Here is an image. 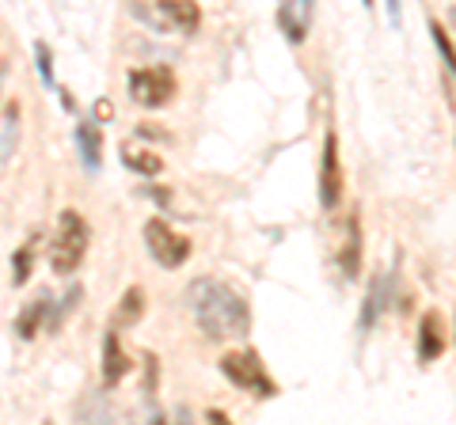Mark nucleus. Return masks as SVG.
Instances as JSON below:
<instances>
[{"mask_svg": "<svg viewBox=\"0 0 456 425\" xmlns=\"http://www.w3.org/2000/svg\"><path fill=\"white\" fill-rule=\"evenodd\" d=\"M187 308L198 323V331L213 342L251 334V308L248 296L221 277H198L187 285Z\"/></svg>", "mask_w": 456, "mask_h": 425, "instance_id": "obj_1", "label": "nucleus"}, {"mask_svg": "<svg viewBox=\"0 0 456 425\" xmlns=\"http://www.w3.org/2000/svg\"><path fill=\"white\" fill-rule=\"evenodd\" d=\"M88 244H92L88 221H84L77 209H61V217H57V232L50 239V266H53V274L69 277L73 270H80L84 254H88Z\"/></svg>", "mask_w": 456, "mask_h": 425, "instance_id": "obj_2", "label": "nucleus"}, {"mask_svg": "<svg viewBox=\"0 0 456 425\" xmlns=\"http://www.w3.org/2000/svg\"><path fill=\"white\" fill-rule=\"evenodd\" d=\"M221 373L228 376V384H236L240 391H251V395H263V399H274L278 384L266 376V365L255 349H232L221 357Z\"/></svg>", "mask_w": 456, "mask_h": 425, "instance_id": "obj_3", "label": "nucleus"}, {"mask_svg": "<svg viewBox=\"0 0 456 425\" xmlns=\"http://www.w3.org/2000/svg\"><path fill=\"white\" fill-rule=\"evenodd\" d=\"M126 88H130V99L137 107L145 110H160L167 107L171 99H175V73L164 65H152V68H134L130 76H126Z\"/></svg>", "mask_w": 456, "mask_h": 425, "instance_id": "obj_4", "label": "nucleus"}, {"mask_svg": "<svg viewBox=\"0 0 456 425\" xmlns=\"http://www.w3.org/2000/svg\"><path fill=\"white\" fill-rule=\"evenodd\" d=\"M145 247L164 270H179V266L191 259V239L171 229L164 217L145 221Z\"/></svg>", "mask_w": 456, "mask_h": 425, "instance_id": "obj_5", "label": "nucleus"}, {"mask_svg": "<svg viewBox=\"0 0 456 425\" xmlns=\"http://www.w3.org/2000/svg\"><path fill=\"white\" fill-rule=\"evenodd\" d=\"M137 16H145L152 23V31H179V35H194L202 27V8L194 0H156L152 8H137Z\"/></svg>", "mask_w": 456, "mask_h": 425, "instance_id": "obj_6", "label": "nucleus"}, {"mask_svg": "<svg viewBox=\"0 0 456 425\" xmlns=\"http://www.w3.org/2000/svg\"><path fill=\"white\" fill-rule=\"evenodd\" d=\"M342 202V160H338V133L327 130L323 137V164H320V205L331 212Z\"/></svg>", "mask_w": 456, "mask_h": 425, "instance_id": "obj_7", "label": "nucleus"}, {"mask_svg": "<svg viewBox=\"0 0 456 425\" xmlns=\"http://www.w3.org/2000/svg\"><path fill=\"white\" fill-rule=\"evenodd\" d=\"M312 20H316V0H285L281 12H278V27L293 46H301V42L308 38Z\"/></svg>", "mask_w": 456, "mask_h": 425, "instance_id": "obj_8", "label": "nucleus"}, {"mask_svg": "<svg viewBox=\"0 0 456 425\" xmlns=\"http://www.w3.org/2000/svg\"><path fill=\"white\" fill-rule=\"evenodd\" d=\"M449 349V334H445V316L441 311H426L419 319V361L430 365L441 353Z\"/></svg>", "mask_w": 456, "mask_h": 425, "instance_id": "obj_9", "label": "nucleus"}, {"mask_svg": "<svg viewBox=\"0 0 456 425\" xmlns=\"http://www.w3.org/2000/svg\"><path fill=\"white\" fill-rule=\"evenodd\" d=\"M134 373V361H130V353L122 349L118 342V331H107L103 338V384L114 388V384H122V376H130Z\"/></svg>", "mask_w": 456, "mask_h": 425, "instance_id": "obj_10", "label": "nucleus"}, {"mask_svg": "<svg viewBox=\"0 0 456 425\" xmlns=\"http://www.w3.org/2000/svg\"><path fill=\"white\" fill-rule=\"evenodd\" d=\"M73 140H77V152H80L84 167H88V172H99V164H103V137H99V125L92 118H80Z\"/></svg>", "mask_w": 456, "mask_h": 425, "instance_id": "obj_11", "label": "nucleus"}, {"mask_svg": "<svg viewBox=\"0 0 456 425\" xmlns=\"http://www.w3.org/2000/svg\"><path fill=\"white\" fill-rule=\"evenodd\" d=\"M338 266L350 281L362 274V221H358V212H354L350 224H346V244L338 251Z\"/></svg>", "mask_w": 456, "mask_h": 425, "instance_id": "obj_12", "label": "nucleus"}, {"mask_svg": "<svg viewBox=\"0 0 456 425\" xmlns=\"http://www.w3.org/2000/svg\"><path fill=\"white\" fill-rule=\"evenodd\" d=\"M50 293H38L31 304H27L23 311H20V319H16V334L23 338V342H31V338L42 331V323H46V316H50Z\"/></svg>", "mask_w": 456, "mask_h": 425, "instance_id": "obj_13", "label": "nucleus"}, {"mask_svg": "<svg viewBox=\"0 0 456 425\" xmlns=\"http://www.w3.org/2000/svg\"><path fill=\"white\" fill-rule=\"evenodd\" d=\"M118 156H122V164L130 167V172H137L141 179H156V175L164 172V160H160V156L149 152V148H141V145H137V148H134V145H122Z\"/></svg>", "mask_w": 456, "mask_h": 425, "instance_id": "obj_14", "label": "nucleus"}, {"mask_svg": "<svg viewBox=\"0 0 456 425\" xmlns=\"http://www.w3.org/2000/svg\"><path fill=\"white\" fill-rule=\"evenodd\" d=\"M141 316H145V289L130 285V289L122 293L118 308H114V327H134Z\"/></svg>", "mask_w": 456, "mask_h": 425, "instance_id": "obj_15", "label": "nucleus"}, {"mask_svg": "<svg viewBox=\"0 0 456 425\" xmlns=\"http://www.w3.org/2000/svg\"><path fill=\"white\" fill-rule=\"evenodd\" d=\"M20 145V103L4 107V122H0V167H4Z\"/></svg>", "mask_w": 456, "mask_h": 425, "instance_id": "obj_16", "label": "nucleus"}, {"mask_svg": "<svg viewBox=\"0 0 456 425\" xmlns=\"http://www.w3.org/2000/svg\"><path fill=\"white\" fill-rule=\"evenodd\" d=\"M35 239H27V244L12 254V281H16V285H27V281H31V270H35Z\"/></svg>", "mask_w": 456, "mask_h": 425, "instance_id": "obj_17", "label": "nucleus"}, {"mask_svg": "<svg viewBox=\"0 0 456 425\" xmlns=\"http://www.w3.org/2000/svg\"><path fill=\"white\" fill-rule=\"evenodd\" d=\"M384 293H388V281H373V289L365 296V316H362V331H369L377 323V308H384Z\"/></svg>", "mask_w": 456, "mask_h": 425, "instance_id": "obj_18", "label": "nucleus"}, {"mask_svg": "<svg viewBox=\"0 0 456 425\" xmlns=\"http://www.w3.org/2000/svg\"><path fill=\"white\" fill-rule=\"evenodd\" d=\"M35 58H38V73H42V80H46V88L57 92V80H53V53H50L46 42H35Z\"/></svg>", "mask_w": 456, "mask_h": 425, "instance_id": "obj_19", "label": "nucleus"}, {"mask_svg": "<svg viewBox=\"0 0 456 425\" xmlns=\"http://www.w3.org/2000/svg\"><path fill=\"white\" fill-rule=\"evenodd\" d=\"M430 35H434V42H437V50H441V61H445V68H452V42H449V35H445V27H441L437 20L430 23Z\"/></svg>", "mask_w": 456, "mask_h": 425, "instance_id": "obj_20", "label": "nucleus"}, {"mask_svg": "<svg viewBox=\"0 0 456 425\" xmlns=\"http://www.w3.org/2000/svg\"><path fill=\"white\" fill-rule=\"evenodd\" d=\"M73 304H80V285H77V289H69V293L61 296V308H57V316H53V323H50V331H57V327H61L65 311H69V308H73Z\"/></svg>", "mask_w": 456, "mask_h": 425, "instance_id": "obj_21", "label": "nucleus"}, {"mask_svg": "<svg viewBox=\"0 0 456 425\" xmlns=\"http://www.w3.org/2000/svg\"><path fill=\"white\" fill-rule=\"evenodd\" d=\"M110 118H114L110 99H99V103H95V118H92V122H110Z\"/></svg>", "mask_w": 456, "mask_h": 425, "instance_id": "obj_22", "label": "nucleus"}, {"mask_svg": "<svg viewBox=\"0 0 456 425\" xmlns=\"http://www.w3.org/2000/svg\"><path fill=\"white\" fill-rule=\"evenodd\" d=\"M384 4H388V20L399 27V20H403V4H399V0H384Z\"/></svg>", "mask_w": 456, "mask_h": 425, "instance_id": "obj_23", "label": "nucleus"}, {"mask_svg": "<svg viewBox=\"0 0 456 425\" xmlns=\"http://www.w3.org/2000/svg\"><path fill=\"white\" fill-rule=\"evenodd\" d=\"M206 418H209V421H213V425H224V421H228V418H224V414H221V410H206Z\"/></svg>", "mask_w": 456, "mask_h": 425, "instance_id": "obj_24", "label": "nucleus"}, {"mask_svg": "<svg viewBox=\"0 0 456 425\" xmlns=\"http://www.w3.org/2000/svg\"><path fill=\"white\" fill-rule=\"evenodd\" d=\"M362 4H369V8H373V0H362Z\"/></svg>", "mask_w": 456, "mask_h": 425, "instance_id": "obj_25", "label": "nucleus"}, {"mask_svg": "<svg viewBox=\"0 0 456 425\" xmlns=\"http://www.w3.org/2000/svg\"><path fill=\"white\" fill-rule=\"evenodd\" d=\"M0 80H4V68H0Z\"/></svg>", "mask_w": 456, "mask_h": 425, "instance_id": "obj_26", "label": "nucleus"}]
</instances>
